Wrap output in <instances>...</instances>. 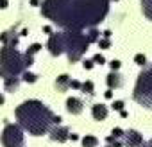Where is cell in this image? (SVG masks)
<instances>
[{
  "mask_svg": "<svg viewBox=\"0 0 152 147\" xmlns=\"http://www.w3.org/2000/svg\"><path fill=\"white\" fill-rule=\"evenodd\" d=\"M70 86L72 88H81V83L79 81H70Z\"/></svg>",
  "mask_w": 152,
  "mask_h": 147,
  "instance_id": "obj_25",
  "label": "cell"
},
{
  "mask_svg": "<svg viewBox=\"0 0 152 147\" xmlns=\"http://www.w3.org/2000/svg\"><path fill=\"white\" fill-rule=\"evenodd\" d=\"M134 61H136V65H140V66L147 65V57H145L143 54H136V56H134Z\"/></svg>",
  "mask_w": 152,
  "mask_h": 147,
  "instance_id": "obj_16",
  "label": "cell"
},
{
  "mask_svg": "<svg viewBox=\"0 0 152 147\" xmlns=\"http://www.w3.org/2000/svg\"><path fill=\"white\" fill-rule=\"evenodd\" d=\"M109 65H111V68H113V70H118V68H120V65H122V63H120V61H116V59H113V61H111V63H109Z\"/></svg>",
  "mask_w": 152,
  "mask_h": 147,
  "instance_id": "obj_22",
  "label": "cell"
},
{
  "mask_svg": "<svg viewBox=\"0 0 152 147\" xmlns=\"http://www.w3.org/2000/svg\"><path fill=\"white\" fill-rule=\"evenodd\" d=\"M16 117L20 124L32 135H43L50 124H54V115L39 101H27L16 108Z\"/></svg>",
  "mask_w": 152,
  "mask_h": 147,
  "instance_id": "obj_1",
  "label": "cell"
},
{
  "mask_svg": "<svg viewBox=\"0 0 152 147\" xmlns=\"http://www.w3.org/2000/svg\"><path fill=\"white\" fill-rule=\"evenodd\" d=\"M104 61H106V59H104V57H102V56H100V54H97V56H95V57H93V63H100V65H102V63H104Z\"/></svg>",
  "mask_w": 152,
  "mask_h": 147,
  "instance_id": "obj_23",
  "label": "cell"
},
{
  "mask_svg": "<svg viewBox=\"0 0 152 147\" xmlns=\"http://www.w3.org/2000/svg\"><path fill=\"white\" fill-rule=\"evenodd\" d=\"M99 47L100 49H107L109 47V40H99Z\"/></svg>",
  "mask_w": 152,
  "mask_h": 147,
  "instance_id": "obj_21",
  "label": "cell"
},
{
  "mask_svg": "<svg viewBox=\"0 0 152 147\" xmlns=\"http://www.w3.org/2000/svg\"><path fill=\"white\" fill-rule=\"evenodd\" d=\"M141 4H143V13H145V16L152 20V0H141Z\"/></svg>",
  "mask_w": 152,
  "mask_h": 147,
  "instance_id": "obj_12",
  "label": "cell"
},
{
  "mask_svg": "<svg viewBox=\"0 0 152 147\" xmlns=\"http://www.w3.org/2000/svg\"><path fill=\"white\" fill-rule=\"evenodd\" d=\"M91 113H93V118L95 120H104L107 117V108L104 104H95L93 110H91Z\"/></svg>",
  "mask_w": 152,
  "mask_h": 147,
  "instance_id": "obj_7",
  "label": "cell"
},
{
  "mask_svg": "<svg viewBox=\"0 0 152 147\" xmlns=\"http://www.w3.org/2000/svg\"><path fill=\"white\" fill-rule=\"evenodd\" d=\"M97 143H99V140H97L95 136H90V135H88V136L83 138V145H84V147H97Z\"/></svg>",
  "mask_w": 152,
  "mask_h": 147,
  "instance_id": "obj_13",
  "label": "cell"
},
{
  "mask_svg": "<svg viewBox=\"0 0 152 147\" xmlns=\"http://www.w3.org/2000/svg\"><path fill=\"white\" fill-rule=\"evenodd\" d=\"M109 36H111V31H106V32H104V38H106V40H107V38H109Z\"/></svg>",
  "mask_w": 152,
  "mask_h": 147,
  "instance_id": "obj_28",
  "label": "cell"
},
{
  "mask_svg": "<svg viewBox=\"0 0 152 147\" xmlns=\"http://www.w3.org/2000/svg\"><path fill=\"white\" fill-rule=\"evenodd\" d=\"M36 79H38V76H34V74H31V72L23 74V81H27V83H36Z\"/></svg>",
  "mask_w": 152,
  "mask_h": 147,
  "instance_id": "obj_15",
  "label": "cell"
},
{
  "mask_svg": "<svg viewBox=\"0 0 152 147\" xmlns=\"http://www.w3.org/2000/svg\"><path fill=\"white\" fill-rule=\"evenodd\" d=\"M148 145H150V147H152V140H150V142H148Z\"/></svg>",
  "mask_w": 152,
  "mask_h": 147,
  "instance_id": "obj_32",
  "label": "cell"
},
{
  "mask_svg": "<svg viewBox=\"0 0 152 147\" xmlns=\"http://www.w3.org/2000/svg\"><path fill=\"white\" fill-rule=\"evenodd\" d=\"M122 135H124V131H122L120 127H115V129H113V135H111V136H115V138H120Z\"/></svg>",
  "mask_w": 152,
  "mask_h": 147,
  "instance_id": "obj_20",
  "label": "cell"
},
{
  "mask_svg": "<svg viewBox=\"0 0 152 147\" xmlns=\"http://www.w3.org/2000/svg\"><path fill=\"white\" fill-rule=\"evenodd\" d=\"M6 90L7 92H15L18 86H20V79L18 77H6Z\"/></svg>",
  "mask_w": 152,
  "mask_h": 147,
  "instance_id": "obj_10",
  "label": "cell"
},
{
  "mask_svg": "<svg viewBox=\"0 0 152 147\" xmlns=\"http://www.w3.org/2000/svg\"><path fill=\"white\" fill-rule=\"evenodd\" d=\"M32 65V56L29 54H20L15 47L4 45L2 52H0V76L6 77H16L18 74Z\"/></svg>",
  "mask_w": 152,
  "mask_h": 147,
  "instance_id": "obj_3",
  "label": "cell"
},
{
  "mask_svg": "<svg viewBox=\"0 0 152 147\" xmlns=\"http://www.w3.org/2000/svg\"><path fill=\"white\" fill-rule=\"evenodd\" d=\"M104 95H106V99H111V97H113V92H111V90H109V92H106V93H104Z\"/></svg>",
  "mask_w": 152,
  "mask_h": 147,
  "instance_id": "obj_27",
  "label": "cell"
},
{
  "mask_svg": "<svg viewBox=\"0 0 152 147\" xmlns=\"http://www.w3.org/2000/svg\"><path fill=\"white\" fill-rule=\"evenodd\" d=\"M48 49L52 56H59L66 50L70 61H77L88 49V40L83 34H52L48 40Z\"/></svg>",
  "mask_w": 152,
  "mask_h": 147,
  "instance_id": "obj_2",
  "label": "cell"
},
{
  "mask_svg": "<svg viewBox=\"0 0 152 147\" xmlns=\"http://www.w3.org/2000/svg\"><path fill=\"white\" fill-rule=\"evenodd\" d=\"M56 86H57L59 92H64V90L70 86V79H68V76H59L57 81H56Z\"/></svg>",
  "mask_w": 152,
  "mask_h": 147,
  "instance_id": "obj_11",
  "label": "cell"
},
{
  "mask_svg": "<svg viewBox=\"0 0 152 147\" xmlns=\"http://www.w3.org/2000/svg\"><path fill=\"white\" fill-rule=\"evenodd\" d=\"M2 143L4 147H23V135L18 126L6 124V129L2 133Z\"/></svg>",
  "mask_w": 152,
  "mask_h": 147,
  "instance_id": "obj_4",
  "label": "cell"
},
{
  "mask_svg": "<svg viewBox=\"0 0 152 147\" xmlns=\"http://www.w3.org/2000/svg\"><path fill=\"white\" fill-rule=\"evenodd\" d=\"M122 108H124V102H122V101H115V102H113V110L122 111Z\"/></svg>",
  "mask_w": 152,
  "mask_h": 147,
  "instance_id": "obj_19",
  "label": "cell"
},
{
  "mask_svg": "<svg viewBox=\"0 0 152 147\" xmlns=\"http://www.w3.org/2000/svg\"><path fill=\"white\" fill-rule=\"evenodd\" d=\"M86 40H88V43L97 41V40H99V32H97L95 29H93V31H90V34H88V38H86Z\"/></svg>",
  "mask_w": 152,
  "mask_h": 147,
  "instance_id": "obj_17",
  "label": "cell"
},
{
  "mask_svg": "<svg viewBox=\"0 0 152 147\" xmlns=\"http://www.w3.org/2000/svg\"><path fill=\"white\" fill-rule=\"evenodd\" d=\"M39 4V0H31V6H38Z\"/></svg>",
  "mask_w": 152,
  "mask_h": 147,
  "instance_id": "obj_29",
  "label": "cell"
},
{
  "mask_svg": "<svg viewBox=\"0 0 152 147\" xmlns=\"http://www.w3.org/2000/svg\"><path fill=\"white\" fill-rule=\"evenodd\" d=\"M66 110H68L72 115H79V113L83 111V101L75 99V97L68 99V101H66Z\"/></svg>",
  "mask_w": 152,
  "mask_h": 147,
  "instance_id": "obj_6",
  "label": "cell"
},
{
  "mask_svg": "<svg viewBox=\"0 0 152 147\" xmlns=\"http://www.w3.org/2000/svg\"><path fill=\"white\" fill-rule=\"evenodd\" d=\"M50 138H52L54 142H66V140L70 138V131H68L66 127H56V129H52Z\"/></svg>",
  "mask_w": 152,
  "mask_h": 147,
  "instance_id": "obj_5",
  "label": "cell"
},
{
  "mask_svg": "<svg viewBox=\"0 0 152 147\" xmlns=\"http://www.w3.org/2000/svg\"><path fill=\"white\" fill-rule=\"evenodd\" d=\"M0 104H4V95L0 93Z\"/></svg>",
  "mask_w": 152,
  "mask_h": 147,
  "instance_id": "obj_30",
  "label": "cell"
},
{
  "mask_svg": "<svg viewBox=\"0 0 152 147\" xmlns=\"http://www.w3.org/2000/svg\"><path fill=\"white\" fill-rule=\"evenodd\" d=\"M7 7V0H0V9H6Z\"/></svg>",
  "mask_w": 152,
  "mask_h": 147,
  "instance_id": "obj_26",
  "label": "cell"
},
{
  "mask_svg": "<svg viewBox=\"0 0 152 147\" xmlns=\"http://www.w3.org/2000/svg\"><path fill=\"white\" fill-rule=\"evenodd\" d=\"M107 85H109V88H120L122 86V79H120L118 74H115V72L109 74L107 76Z\"/></svg>",
  "mask_w": 152,
  "mask_h": 147,
  "instance_id": "obj_9",
  "label": "cell"
},
{
  "mask_svg": "<svg viewBox=\"0 0 152 147\" xmlns=\"http://www.w3.org/2000/svg\"><path fill=\"white\" fill-rule=\"evenodd\" d=\"M140 147H150V145H148V143H143V145H140Z\"/></svg>",
  "mask_w": 152,
  "mask_h": 147,
  "instance_id": "obj_31",
  "label": "cell"
},
{
  "mask_svg": "<svg viewBox=\"0 0 152 147\" xmlns=\"http://www.w3.org/2000/svg\"><path fill=\"white\" fill-rule=\"evenodd\" d=\"M107 147H115V145H107Z\"/></svg>",
  "mask_w": 152,
  "mask_h": 147,
  "instance_id": "obj_33",
  "label": "cell"
},
{
  "mask_svg": "<svg viewBox=\"0 0 152 147\" xmlns=\"http://www.w3.org/2000/svg\"><path fill=\"white\" fill-rule=\"evenodd\" d=\"M127 135V145H131V147H134V145H141V135L138 133V131H127L125 133Z\"/></svg>",
  "mask_w": 152,
  "mask_h": 147,
  "instance_id": "obj_8",
  "label": "cell"
},
{
  "mask_svg": "<svg viewBox=\"0 0 152 147\" xmlns=\"http://www.w3.org/2000/svg\"><path fill=\"white\" fill-rule=\"evenodd\" d=\"M39 49H41V45H39V43H34V45H31V47H29V50H27L25 54H29V56H32V54H36V52H38Z\"/></svg>",
  "mask_w": 152,
  "mask_h": 147,
  "instance_id": "obj_18",
  "label": "cell"
},
{
  "mask_svg": "<svg viewBox=\"0 0 152 147\" xmlns=\"http://www.w3.org/2000/svg\"><path fill=\"white\" fill-rule=\"evenodd\" d=\"M81 88L84 90V93H90V95H93V83H91V81H86L84 85H81Z\"/></svg>",
  "mask_w": 152,
  "mask_h": 147,
  "instance_id": "obj_14",
  "label": "cell"
},
{
  "mask_svg": "<svg viewBox=\"0 0 152 147\" xmlns=\"http://www.w3.org/2000/svg\"><path fill=\"white\" fill-rule=\"evenodd\" d=\"M83 66L90 70V68H93V61H84V63H83Z\"/></svg>",
  "mask_w": 152,
  "mask_h": 147,
  "instance_id": "obj_24",
  "label": "cell"
}]
</instances>
